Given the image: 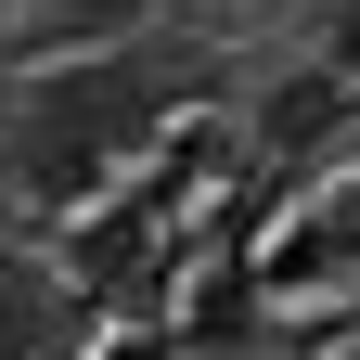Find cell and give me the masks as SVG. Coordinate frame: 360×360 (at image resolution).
<instances>
[{
	"instance_id": "3",
	"label": "cell",
	"mask_w": 360,
	"mask_h": 360,
	"mask_svg": "<svg viewBox=\"0 0 360 360\" xmlns=\"http://www.w3.org/2000/svg\"><path fill=\"white\" fill-rule=\"evenodd\" d=\"M245 129H257V155H296V167H322V155L347 142V77H335V65H309V77H270Z\"/></svg>"
},
{
	"instance_id": "5",
	"label": "cell",
	"mask_w": 360,
	"mask_h": 360,
	"mask_svg": "<svg viewBox=\"0 0 360 360\" xmlns=\"http://www.w3.org/2000/svg\"><path fill=\"white\" fill-rule=\"evenodd\" d=\"M322 65L360 90V0H335V13H322Z\"/></svg>"
},
{
	"instance_id": "4",
	"label": "cell",
	"mask_w": 360,
	"mask_h": 360,
	"mask_svg": "<svg viewBox=\"0 0 360 360\" xmlns=\"http://www.w3.org/2000/svg\"><path fill=\"white\" fill-rule=\"evenodd\" d=\"M129 13H142V0H52L26 39H39V52H116V39H129Z\"/></svg>"
},
{
	"instance_id": "2",
	"label": "cell",
	"mask_w": 360,
	"mask_h": 360,
	"mask_svg": "<svg viewBox=\"0 0 360 360\" xmlns=\"http://www.w3.org/2000/svg\"><path fill=\"white\" fill-rule=\"evenodd\" d=\"M77 322V283H65V257H39L0 232V360H52Z\"/></svg>"
},
{
	"instance_id": "1",
	"label": "cell",
	"mask_w": 360,
	"mask_h": 360,
	"mask_svg": "<svg viewBox=\"0 0 360 360\" xmlns=\"http://www.w3.org/2000/svg\"><path fill=\"white\" fill-rule=\"evenodd\" d=\"M155 142V90L129 77V65H65V77H39L26 90V116H13V142H0V180H13L26 206H90L103 180Z\"/></svg>"
}]
</instances>
